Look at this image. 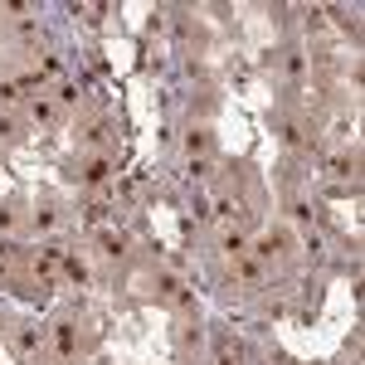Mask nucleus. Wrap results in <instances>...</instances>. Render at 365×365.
Here are the masks:
<instances>
[{
	"label": "nucleus",
	"mask_w": 365,
	"mask_h": 365,
	"mask_svg": "<svg viewBox=\"0 0 365 365\" xmlns=\"http://www.w3.org/2000/svg\"><path fill=\"white\" fill-rule=\"evenodd\" d=\"M113 170H117V156H113V151H93V156H88L73 175H78L83 185H108V180H113Z\"/></svg>",
	"instance_id": "f257e3e1"
},
{
	"label": "nucleus",
	"mask_w": 365,
	"mask_h": 365,
	"mask_svg": "<svg viewBox=\"0 0 365 365\" xmlns=\"http://www.w3.org/2000/svg\"><path fill=\"white\" fill-rule=\"evenodd\" d=\"M249 253L258 258V263H273L278 253H287V229H268V234L249 239Z\"/></svg>",
	"instance_id": "f03ea898"
},
{
	"label": "nucleus",
	"mask_w": 365,
	"mask_h": 365,
	"mask_svg": "<svg viewBox=\"0 0 365 365\" xmlns=\"http://www.w3.org/2000/svg\"><path fill=\"white\" fill-rule=\"evenodd\" d=\"M263 278H268V263H258L253 253H239V258H234V282H244V287H263Z\"/></svg>",
	"instance_id": "7ed1b4c3"
},
{
	"label": "nucleus",
	"mask_w": 365,
	"mask_h": 365,
	"mask_svg": "<svg viewBox=\"0 0 365 365\" xmlns=\"http://www.w3.org/2000/svg\"><path fill=\"white\" fill-rule=\"evenodd\" d=\"M15 351H20L25 361H34V356L44 351V327H34V322H25V327H15Z\"/></svg>",
	"instance_id": "20e7f679"
},
{
	"label": "nucleus",
	"mask_w": 365,
	"mask_h": 365,
	"mask_svg": "<svg viewBox=\"0 0 365 365\" xmlns=\"http://www.w3.org/2000/svg\"><path fill=\"white\" fill-rule=\"evenodd\" d=\"M54 351H58V361L78 356V327L73 322H54Z\"/></svg>",
	"instance_id": "39448f33"
},
{
	"label": "nucleus",
	"mask_w": 365,
	"mask_h": 365,
	"mask_svg": "<svg viewBox=\"0 0 365 365\" xmlns=\"http://www.w3.org/2000/svg\"><path fill=\"white\" fill-rule=\"evenodd\" d=\"M58 113H63V108H58V103L49 98V93L29 98V122H39V127H54V122H58Z\"/></svg>",
	"instance_id": "423d86ee"
},
{
	"label": "nucleus",
	"mask_w": 365,
	"mask_h": 365,
	"mask_svg": "<svg viewBox=\"0 0 365 365\" xmlns=\"http://www.w3.org/2000/svg\"><path fill=\"white\" fill-rule=\"evenodd\" d=\"M215 215L229 220V225H239V220H249V200L244 195H220L215 200Z\"/></svg>",
	"instance_id": "0eeeda50"
},
{
	"label": "nucleus",
	"mask_w": 365,
	"mask_h": 365,
	"mask_svg": "<svg viewBox=\"0 0 365 365\" xmlns=\"http://www.w3.org/2000/svg\"><path fill=\"white\" fill-rule=\"evenodd\" d=\"M58 268H63V278L78 282V287H88V282H93V268H88L78 253H63V263H58Z\"/></svg>",
	"instance_id": "6e6552de"
},
{
	"label": "nucleus",
	"mask_w": 365,
	"mask_h": 365,
	"mask_svg": "<svg viewBox=\"0 0 365 365\" xmlns=\"http://www.w3.org/2000/svg\"><path fill=\"white\" fill-rule=\"evenodd\" d=\"M278 137H282V146H307L302 122H297V117H278Z\"/></svg>",
	"instance_id": "1a4fd4ad"
},
{
	"label": "nucleus",
	"mask_w": 365,
	"mask_h": 365,
	"mask_svg": "<svg viewBox=\"0 0 365 365\" xmlns=\"http://www.w3.org/2000/svg\"><path fill=\"white\" fill-rule=\"evenodd\" d=\"M185 151H190V156H210V151H215V137H210L205 127H195V132H185Z\"/></svg>",
	"instance_id": "9d476101"
},
{
	"label": "nucleus",
	"mask_w": 365,
	"mask_h": 365,
	"mask_svg": "<svg viewBox=\"0 0 365 365\" xmlns=\"http://www.w3.org/2000/svg\"><path fill=\"white\" fill-rule=\"evenodd\" d=\"M220 244H225V253H229V258H239V253H249V234H244L239 225H229Z\"/></svg>",
	"instance_id": "9b49d317"
},
{
	"label": "nucleus",
	"mask_w": 365,
	"mask_h": 365,
	"mask_svg": "<svg viewBox=\"0 0 365 365\" xmlns=\"http://www.w3.org/2000/svg\"><path fill=\"white\" fill-rule=\"evenodd\" d=\"M282 73H287V78H302V73H307V58H302V49H292V44H287V49H282Z\"/></svg>",
	"instance_id": "f8f14e48"
},
{
	"label": "nucleus",
	"mask_w": 365,
	"mask_h": 365,
	"mask_svg": "<svg viewBox=\"0 0 365 365\" xmlns=\"http://www.w3.org/2000/svg\"><path fill=\"white\" fill-rule=\"evenodd\" d=\"M108 141H113V122H93L83 132V146H98V151H108Z\"/></svg>",
	"instance_id": "ddd939ff"
},
{
	"label": "nucleus",
	"mask_w": 365,
	"mask_h": 365,
	"mask_svg": "<svg viewBox=\"0 0 365 365\" xmlns=\"http://www.w3.org/2000/svg\"><path fill=\"white\" fill-rule=\"evenodd\" d=\"M98 244H103L108 258H122V253H127V239H122L117 229H103V234H98Z\"/></svg>",
	"instance_id": "4468645a"
},
{
	"label": "nucleus",
	"mask_w": 365,
	"mask_h": 365,
	"mask_svg": "<svg viewBox=\"0 0 365 365\" xmlns=\"http://www.w3.org/2000/svg\"><path fill=\"white\" fill-rule=\"evenodd\" d=\"M34 229H39V234H54L58 229V210L54 205H39V210H34Z\"/></svg>",
	"instance_id": "2eb2a0df"
},
{
	"label": "nucleus",
	"mask_w": 365,
	"mask_h": 365,
	"mask_svg": "<svg viewBox=\"0 0 365 365\" xmlns=\"http://www.w3.org/2000/svg\"><path fill=\"white\" fill-rule=\"evenodd\" d=\"M15 229H20V210L15 205H0V239H10Z\"/></svg>",
	"instance_id": "dca6fc26"
},
{
	"label": "nucleus",
	"mask_w": 365,
	"mask_h": 365,
	"mask_svg": "<svg viewBox=\"0 0 365 365\" xmlns=\"http://www.w3.org/2000/svg\"><path fill=\"white\" fill-rule=\"evenodd\" d=\"M180 287H185V282L175 278V273H156V292H161V297H175Z\"/></svg>",
	"instance_id": "f3484780"
},
{
	"label": "nucleus",
	"mask_w": 365,
	"mask_h": 365,
	"mask_svg": "<svg viewBox=\"0 0 365 365\" xmlns=\"http://www.w3.org/2000/svg\"><path fill=\"white\" fill-rule=\"evenodd\" d=\"M15 137H20V117L0 113V141H15Z\"/></svg>",
	"instance_id": "a211bd4d"
},
{
	"label": "nucleus",
	"mask_w": 365,
	"mask_h": 365,
	"mask_svg": "<svg viewBox=\"0 0 365 365\" xmlns=\"http://www.w3.org/2000/svg\"><path fill=\"white\" fill-rule=\"evenodd\" d=\"M54 103H58V108H73V103H78V88H73V83H58L54 88Z\"/></svg>",
	"instance_id": "6ab92c4d"
},
{
	"label": "nucleus",
	"mask_w": 365,
	"mask_h": 365,
	"mask_svg": "<svg viewBox=\"0 0 365 365\" xmlns=\"http://www.w3.org/2000/svg\"><path fill=\"white\" fill-rule=\"evenodd\" d=\"M170 302H175V307H180V312H200V297H195V292H190V287H180V292H175Z\"/></svg>",
	"instance_id": "aec40b11"
},
{
	"label": "nucleus",
	"mask_w": 365,
	"mask_h": 365,
	"mask_svg": "<svg viewBox=\"0 0 365 365\" xmlns=\"http://www.w3.org/2000/svg\"><path fill=\"white\" fill-rule=\"evenodd\" d=\"M15 34H20V39H25V44H34V39H39V25H34V20H15Z\"/></svg>",
	"instance_id": "412c9836"
},
{
	"label": "nucleus",
	"mask_w": 365,
	"mask_h": 365,
	"mask_svg": "<svg viewBox=\"0 0 365 365\" xmlns=\"http://www.w3.org/2000/svg\"><path fill=\"white\" fill-rule=\"evenodd\" d=\"M58 73H63V58L58 54H49L44 63H39V78H58Z\"/></svg>",
	"instance_id": "4be33fe9"
},
{
	"label": "nucleus",
	"mask_w": 365,
	"mask_h": 365,
	"mask_svg": "<svg viewBox=\"0 0 365 365\" xmlns=\"http://www.w3.org/2000/svg\"><path fill=\"white\" fill-rule=\"evenodd\" d=\"M210 170H215V161H210V156H190V175H195V180H205Z\"/></svg>",
	"instance_id": "5701e85b"
},
{
	"label": "nucleus",
	"mask_w": 365,
	"mask_h": 365,
	"mask_svg": "<svg viewBox=\"0 0 365 365\" xmlns=\"http://www.w3.org/2000/svg\"><path fill=\"white\" fill-rule=\"evenodd\" d=\"M0 282H10V258L0 253Z\"/></svg>",
	"instance_id": "b1692460"
}]
</instances>
